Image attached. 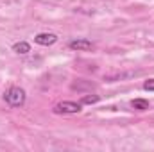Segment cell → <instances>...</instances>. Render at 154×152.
Here are the masks:
<instances>
[{"label": "cell", "instance_id": "obj_1", "mask_svg": "<svg viewBox=\"0 0 154 152\" xmlns=\"http://www.w3.org/2000/svg\"><path fill=\"white\" fill-rule=\"evenodd\" d=\"M25 99H27V93L23 88L20 86H11L5 93H4V100L11 106V108H22L25 104Z\"/></svg>", "mask_w": 154, "mask_h": 152}, {"label": "cell", "instance_id": "obj_2", "mask_svg": "<svg viewBox=\"0 0 154 152\" xmlns=\"http://www.w3.org/2000/svg\"><path fill=\"white\" fill-rule=\"evenodd\" d=\"M82 109V104L81 102H72V100H63L59 104L54 106V113L56 114H75Z\"/></svg>", "mask_w": 154, "mask_h": 152}, {"label": "cell", "instance_id": "obj_3", "mask_svg": "<svg viewBox=\"0 0 154 152\" xmlns=\"http://www.w3.org/2000/svg\"><path fill=\"white\" fill-rule=\"evenodd\" d=\"M68 47H70L72 50H79V52H90V50H93L95 45L86 38H77V39H72V41L68 43Z\"/></svg>", "mask_w": 154, "mask_h": 152}, {"label": "cell", "instance_id": "obj_4", "mask_svg": "<svg viewBox=\"0 0 154 152\" xmlns=\"http://www.w3.org/2000/svg\"><path fill=\"white\" fill-rule=\"evenodd\" d=\"M57 34H54V32H39L34 36V43H38L41 47H50V45H54V43H57Z\"/></svg>", "mask_w": 154, "mask_h": 152}, {"label": "cell", "instance_id": "obj_5", "mask_svg": "<svg viewBox=\"0 0 154 152\" xmlns=\"http://www.w3.org/2000/svg\"><path fill=\"white\" fill-rule=\"evenodd\" d=\"M13 52L25 56V54H29V52H31V45H29L27 41H18V43H14V45H13Z\"/></svg>", "mask_w": 154, "mask_h": 152}, {"label": "cell", "instance_id": "obj_6", "mask_svg": "<svg viewBox=\"0 0 154 152\" xmlns=\"http://www.w3.org/2000/svg\"><path fill=\"white\" fill-rule=\"evenodd\" d=\"M131 106H133L136 111H147V109H149V100H145V99H134V100L131 102Z\"/></svg>", "mask_w": 154, "mask_h": 152}, {"label": "cell", "instance_id": "obj_7", "mask_svg": "<svg viewBox=\"0 0 154 152\" xmlns=\"http://www.w3.org/2000/svg\"><path fill=\"white\" fill-rule=\"evenodd\" d=\"M99 100H100L99 95H86V97L81 99V104H82V106H84V104H95V102H99Z\"/></svg>", "mask_w": 154, "mask_h": 152}, {"label": "cell", "instance_id": "obj_8", "mask_svg": "<svg viewBox=\"0 0 154 152\" xmlns=\"http://www.w3.org/2000/svg\"><path fill=\"white\" fill-rule=\"evenodd\" d=\"M143 90L145 91H154V79H149L143 82Z\"/></svg>", "mask_w": 154, "mask_h": 152}]
</instances>
